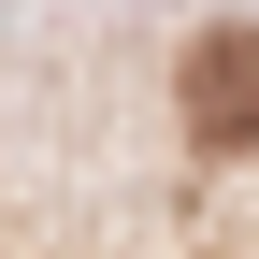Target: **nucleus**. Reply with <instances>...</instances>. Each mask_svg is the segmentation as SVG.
<instances>
[{"label": "nucleus", "mask_w": 259, "mask_h": 259, "mask_svg": "<svg viewBox=\"0 0 259 259\" xmlns=\"http://www.w3.org/2000/svg\"><path fill=\"white\" fill-rule=\"evenodd\" d=\"M187 144H216V158L259 144V29H202L187 44Z\"/></svg>", "instance_id": "1"}]
</instances>
